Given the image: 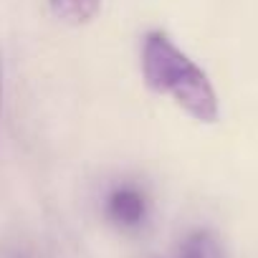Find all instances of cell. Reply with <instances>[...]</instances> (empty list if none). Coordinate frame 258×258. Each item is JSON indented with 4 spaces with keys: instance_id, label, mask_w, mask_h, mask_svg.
<instances>
[{
    "instance_id": "obj_1",
    "label": "cell",
    "mask_w": 258,
    "mask_h": 258,
    "mask_svg": "<svg viewBox=\"0 0 258 258\" xmlns=\"http://www.w3.org/2000/svg\"><path fill=\"white\" fill-rule=\"evenodd\" d=\"M142 76L145 84L162 96H170L185 114L200 124H215L220 116L218 94L208 74L182 53L167 33L152 31L142 43Z\"/></svg>"
},
{
    "instance_id": "obj_2",
    "label": "cell",
    "mask_w": 258,
    "mask_h": 258,
    "mask_svg": "<svg viewBox=\"0 0 258 258\" xmlns=\"http://www.w3.org/2000/svg\"><path fill=\"white\" fill-rule=\"evenodd\" d=\"M104 208H106V218L111 223L121 225V228H137L147 218V200L132 185L114 187L106 195V205Z\"/></svg>"
},
{
    "instance_id": "obj_3",
    "label": "cell",
    "mask_w": 258,
    "mask_h": 258,
    "mask_svg": "<svg viewBox=\"0 0 258 258\" xmlns=\"http://www.w3.org/2000/svg\"><path fill=\"white\" fill-rule=\"evenodd\" d=\"M48 8L66 26H86L96 18L101 0H48Z\"/></svg>"
},
{
    "instance_id": "obj_4",
    "label": "cell",
    "mask_w": 258,
    "mask_h": 258,
    "mask_svg": "<svg viewBox=\"0 0 258 258\" xmlns=\"http://www.w3.org/2000/svg\"><path fill=\"white\" fill-rule=\"evenodd\" d=\"M180 258H225L218 238L210 230H192L180 250Z\"/></svg>"
},
{
    "instance_id": "obj_5",
    "label": "cell",
    "mask_w": 258,
    "mask_h": 258,
    "mask_svg": "<svg viewBox=\"0 0 258 258\" xmlns=\"http://www.w3.org/2000/svg\"><path fill=\"white\" fill-rule=\"evenodd\" d=\"M0 99H3V84H0Z\"/></svg>"
}]
</instances>
